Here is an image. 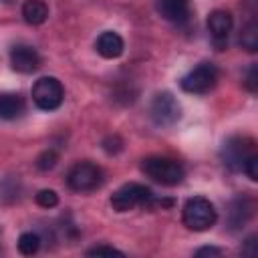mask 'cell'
Masks as SVG:
<instances>
[{"label": "cell", "mask_w": 258, "mask_h": 258, "mask_svg": "<svg viewBox=\"0 0 258 258\" xmlns=\"http://www.w3.org/2000/svg\"><path fill=\"white\" fill-rule=\"evenodd\" d=\"M256 153V145L250 137H244V135H232L224 141L222 145V151H220V157L224 161V165L230 169V171H242L246 159L250 155Z\"/></svg>", "instance_id": "cell-5"}, {"label": "cell", "mask_w": 258, "mask_h": 258, "mask_svg": "<svg viewBox=\"0 0 258 258\" xmlns=\"http://www.w3.org/2000/svg\"><path fill=\"white\" fill-rule=\"evenodd\" d=\"M218 79H220V73H218V67L214 62H200L187 75L181 77L179 85L185 93L204 95V93H210L216 87Z\"/></svg>", "instance_id": "cell-6"}, {"label": "cell", "mask_w": 258, "mask_h": 258, "mask_svg": "<svg viewBox=\"0 0 258 258\" xmlns=\"http://www.w3.org/2000/svg\"><path fill=\"white\" fill-rule=\"evenodd\" d=\"M232 26H234V18H232V14L228 10H214V12H210V16H208V30H210L214 42L220 48L228 42Z\"/></svg>", "instance_id": "cell-10"}, {"label": "cell", "mask_w": 258, "mask_h": 258, "mask_svg": "<svg viewBox=\"0 0 258 258\" xmlns=\"http://www.w3.org/2000/svg\"><path fill=\"white\" fill-rule=\"evenodd\" d=\"M141 169L145 171L147 177L161 185H177L185 177V169L177 159L163 157V155H151L145 157L141 163Z\"/></svg>", "instance_id": "cell-1"}, {"label": "cell", "mask_w": 258, "mask_h": 258, "mask_svg": "<svg viewBox=\"0 0 258 258\" xmlns=\"http://www.w3.org/2000/svg\"><path fill=\"white\" fill-rule=\"evenodd\" d=\"M24 113V99L18 93H0V119L12 121Z\"/></svg>", "instance_id": "cell-14"}, {"label": "cell", "mask_w": 258, "mask_h": 258, "mask_svg": "<svg viewBox=\"0 0 258 258\" xmlns=\"http://www.w3.org/2000/svg\"><path fill=\"white\" fill-rule=\"evenodd\" d=\"M32 101L42 111H54L62 105L64 89L56 77H40L32 85Z\"/></svg>", "instance_id": "cell-7"}, {"label": "cell", "mask_w": 258, "mask_h": 258, "mask_svg": "<svg viewBox=\"0 0 258 258\" xmlns=\"http://www.w3.org/2000/svg\"><path fill=\"white\" fill-rule=\"evenodd\" d=\"M153 191L147 185L129 181L111 196V206L115 212H129L137 206H153Z\"/></svg>", "instance_id": "cell-4"}, {"label": "cell", "mask_w": 258, "mask_h": 258, "mask_svg": "<svg viewBox=\"0 0 258 258\" xmlns=\"http://www.w3.org/2000/svg\"><path fill=\"white\" fill-rule=\"evenodd\" d=\"M56 161H58V155H56L52 149H46V151H42V153L38 155L36 167H38L40 171H48V169H52V167L56 165Z\"/></svg>", "instance_id": "cell-18"}, {"label": "cell", "mask_w": 258, "mask_h": 258, "mask_svg": "<svg viewBox=\"0 0 258 258\" xmlns=\"http://www.w3.org/2000/svg\"><path fill=\"white\" fill-rule=\"evenodd\" d=\"M242 169L246 171V175H248L252 181H256V179H258V153L250 155V157L246 159V163H244Z\"/></svg>", "instance_id": "cell-23"}, {"label": "cell", "mask_w": 258, "mask_h": 258, "mask_svg": "<svg viewBox=\"0 0 258 258\" xmlns=\"http://www.w3.org/2000/svg\"><path fill=\"white\" fill-rule=\"evenodd\" d=\"M196 256H222V250L214 248V246H204V248L196 250Z\"/></svg>", "instance_id": "cell-24"}, {"label": "cell", "mask_w": 258, "mask_h": 258, "mask_svg": "<svg viewBox=\"0 0 258 258\" xmlns=\"http://www.w3.org/2000/svg\"><path fill=\"white\" fill-rule=\"evenodd\" d=\"M103 181H105V173L93 161H79L67 173V185L73 191H81V194L101 187Z\"/></svg>", "instance_id": "cell-3"}, {"label": "cell", "mask_w": 258, "mask_h": 258, "mask_svg": "<svg viewBox=\"0 0 258 258\" xmlns=\"http://www.w3.org/2000/svg\"><path fill=\"white\" fill-rule=\"evenodd\" d=\"M240 46L246 48L248 52H256L258 50V24L254 20H250L242 32H240Z\"/></svg>", "instance_id": "cell-16"}, {"label": "cell", "mask_w": 258, "mask_h": 258, "mask_svg": "<svg viewBox=\"0 0 258 258\" xmlns=\"http://www.w3.org/2000/svg\"><path fill=\"white\" fill-rule=\"evenodd\" d=\"M87 256H125L121 250L113 248V246H93L87 250Z\"/></svg>", "instance_id": "cell-21"}, {"label": "cell", "mask_w": 258, "mask_h": 258, "mask_svg": "<svg viewBox=\"0 0 258 258\" xmlns=\"http://www.w3.org/2000/svg\"><path fill=\"white\" fill-rule=\"evenodd\" d=\"M181 220L185 224L187 230L194 232H204L208 228H212L218 220L216 208L208 198L202 196H194L183 204V212H181Z\"/></svg>", "instance_id": "cell-2"}, {"label": "cell", "mask_w": 258, "mask_h": 258, "mask_svg": "<svg viewBox=\"0 0 258 258\" xmlns=\"http://www.w3.org/2000/svg\"><path fill=\"white\" fill-rule=\"evenodd\" d=\"M95 48H97V52H99L103 58H117V56L123 54L125 42H123V38H121L117 32L105 30V32L99 34V38H97V42H95Z\"/></svg>", "instance_id": "cell-13"}, {"label": "cell", "mask_w": 258, "mask_h": 258, "mask_svg": "<svg viewBox=\"0 0 258 258\" xmlns=\"http://www.w3.org/2000/svg\"><path fill=\"white\" fill-rule=\"evenodd\" d=\"M34 200H36V204H38L40 208H54V206L58 204V196H56L54 189H40V191L34 196Z\"/></svg>", "instance_id": "cell-19"}, {"label": "cell", "mask_w": 258, "mask_h": 258, "mask_svg": "<svg viewBox=\"0 0 258 258\" xmlns=\"http://www.w3.org/2000/svg\"><path fill=\"white\" fill-rule=\"evenodd\" d=\"M244 85L250 93H256L258 91V64H252L246 73V79H244Z\"/></svg>", "instance_id": "cell-22"}, {"label": "cell", "mask_w": 258, "mask_h": 258, "mask_svg": "<svg viewBox=\"0 0 258 258\" xmlns=\"http://www.w3.org/2000/svg\"><path fill=\"white\" fill-rule=\"evenodd\" d=\"M149 115H151V121L159 127H169L173 123L179 121L181 117V107L177 103V99L169 93V91H161L157 93L153 99H151V105H149Z\"/></svg>", "instance_id": "cell-8"}, {"label": "cell", "mask_w": 258, "mask_h": 258, "mask_svg": "<svg viewBox=\"0 0 258 258\" xmlns=\"http://www.w3.org/2000/svg\"><path fill=\"white\" fill-rule=\"evenodd\" d=\"M10 64L16 73L30 75L40 67V54L30 44H16L10 50Z\"/></svg>", "instance_id": "cell-9"}, {"label": "cell", "mask_w": 258, "mask_h": 258, "mask_svg": "<svg viewBox=\"0 0 258 258\" xmlns=\"http://www.w3.org/2000/svg\"><path fill=\"white\" fill-rule=\"evenodd\" d=\"M254 212V202L248 196H238L230 202L228 210V226L230 230H240L246 226V222L252 218Z\"/></svg>", "instance_id": "cell-11"}, {"label": "cell", "mask_w": 258, "mask_h": 258, "mask_svg": "<svg viewBox=\"0 0 258 258\" xmlns=\"http://www.w3.org/2000/svg\"><path fill=\"white\" fill-rule=\"evenodd\" d=\"M101 145H103V149H105L109 155H115V153H119V151L123 149V139H121L119 135H107Z\"/></svg>", "instance_id": "cell-20"}, {"label": "cell", "mask_w": 258, "mask_h": 258, "mask_svg": "<svg viewBox=\"0 0 258 258\" xmlns=\"http://www.w3.org/2000/svg\"><path fill=\"white\" fill-rule=\"evenodd\" d=\"M4 2H12V0H4Z\"/></svg>", "instance_id": "cell-25"}, {"label": "cell", "mask_w": 258, "mask_h": 258, "mask_svg": "<svg viewBox=\"0 0 258 258\" xmlns=\"http://www.w3.org/2000/svg\"><path fill=\"white\" fill-rule=\"evenodd\" d=\"M22 16L28 24L38 26L48 18V6L42 0H26L22 4Z\"/></svg>", "instance_id": "cell-15"}, {"label": "cell", "mask_w": 258, "mask_h": 258, "mask_svg": "<svg viewBox=\"0 0 258 258\" xmlns=\"http://www.w3.org/2000/svg\"><path fill=\"white\" fill-rule=\"evenodd\" d=\"M40 236L36 234V232H24V234H20V238H18V250H20V254H24V256H32V254H36L38 252V248H40Z\"/></svg>", "instance_id": "cell-17"}, {"label": "cell", "mask_w": 258, "mask_h": 258, "mask_svg": "<svg viewBox=\"0 0 258 258\" xmlns=\"http://www.w3.org/2000/svg\"><path fill=\"white\" fill-rule=\"evenodd\" d=\"M159 14L173 22V24H185L189 20V0H157Z\"/></svg>", "instance_id": "cell-12"}]
</instances>
